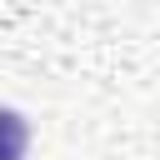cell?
<instances>
[{"mask_svg": "<svg viewBox=\"0 0 160 160\" xmlns=\"http://www.w3.org/2000/svg\"><path fill=\"white\" fill-rule=\"evenodd\" d=\"M30 150V120L15 105H0V160H25Z\"/></svg>", "mask_w": 160, "mask_h": 160, "instance_id": "cell-1", "label": "cell"}]
</instances>
